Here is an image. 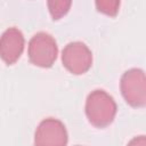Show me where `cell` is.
Returning a JSON list of instances; mask_svg holds the SVG:
<instances>
[{
	"instance_id": "1",
	"label": "cell",
	"mask_w": 146,
	"mask_h": 146,
	"mask_svg": "<svg viewBox=\"0 0 146 146\" xmlns=\"http://www.w3.org/2000/svg\"><path fill=\"white\" fill-rule=\"evenodd\" d=\"M84 111L88 121L94 127L104 129L114 121L117 106L110 94L103 89H96L88 95Z\"/></svg>"
},
{
	"instance_id": "2",
	"label": "cell",
	"mask_w": 146,
	"mask_h": 146,
	"mask_svg": "<svg viewBox=\"0 0 146 146\" xmlns=\"http://www.w3.org/2000/svg\"><path fill=\"white\" fill-rule=\"evenodd\" d=\"M27 55L34 66L49 68L54 65L58 55L57 42L49 33L38 32L29 42Z\"/></svg>"
},
{
	"instance_id": "3",
	"label": "cell",
	"mask_w": 146,
	"mask_h": 146,
	"mask_svg": "<svg viewBox=\"0 0 146 146\" xmlns=\"http://www.w3.org/2000/svg\"><path fill=\"white\" fill-rule=\"evenodd\" d=\"M121 94L131 107H144L146 105V79L140 68L125 71L120 80Z\"/></svg>"
},
{
	"instance_id": "4",
	"label": "cell",
	"mask_w": 146,
	"mask_h": 146,
	"mask_svg": "<svg viewBox=\"0 0 146 146\" xmlns=\"http://www.w3.org/2000/svg\"><path fill=\"white\" fill-rule=\"evenodd\" d=\"M62 63L70 73L81 75L91 67L92 52L86 43L73 41L64 47L62 51Z\"/></svg>"
},
{
	"instance_id": "5",
	"label": "cell",
	"mask_w": 146,
	"mask_h": 146,
	"mask_svg": "<svg viewBox=\"0 0 146 146\" xmlns=\"http://www.w3.org/2000/svg\"><path fill=\"white\" fill-rule=\"evenodd\" d=\"M67 141L68 135L64 123L54 117L42 120L34 133V146H66Z\"/></svg>"
},
{
	"instance_id": "6",
	"label": "cell",
	"mask_w": 146,
	"mask_h": 146,
	"mask_svg": "<svg viewBox=\"0 0 146 146\" xmlns=\"http://www.w3.org/2000/svg\"><path fill=\"white\" fill-rule=\"evenodd\" d=\"M25 39L22 31L15 26L7 29L0 36V58L7 64H15L23 54Z\"/></svg>"
},
{
	"instance_id": "7",
	"label": "cell",
	"mask_w": 146,
	"mask_h": 146,
	"mask_svg": "<svg viewBox=\"0 0 146 146\" xmlns=\"http://www.w3.org/2000/svg\"><path fill=\"white\" fill-rule=\"evenodd\" d=\"M47 5L52 19L56 21L67 14L72 5V1H48Z\"/></svg>"
},
{
	"instance_id": "8",
	"label": "cell",
	"mask_w": 146,
	"mask_h": 146,
	"mask_svg": "<svg viewBox=\"0 0 146 146\" xmlns=\"http://www.w3.org/2000/svg\"><path fill=\"white\" fill-rule=\"evenodd\" d=\"M96 8L98 11L107 15V16H115L119 11V7H120V1L117 0H106V1H96L95 2Z\"/></svg>"
},
{
	"instance_id": "9",
	"label": "cell",
	"mask_w": 146,
	"mask_h": 146,
	"mask_svg": "<svg viewBox=\"0 0 146 146\" xmlns=\"http://www.w3.org/2000/svg\"><path fill=\"white\" fill-rule=\"evenodd\" d=\"M127 146H146V137L144 135L133 137L128 144Z\"/></svg>"
}]
</instances>
